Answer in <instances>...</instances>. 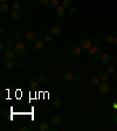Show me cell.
I'll return each instance as SVG.
<instances>
[{
	"label": "cell",
	"instance_id": "6da1fadb",
	"mask_svg": "<svg viewBox=\"0 0 117 131\" xmlns=\"http://www.w3.org/2000/svg\"><path fill=\"white\" fill-rule=\"evenodd\" d=\"M14 50L18 55H25L27 53V47L22 42H17L15 46H14Z\"/></svg>",
	"mask_w": 117,
	"mask_h": 131
},
{
	"label": "cell",
	"instance_id": "7a4b0ae2",
	"mask_svg": "<svg viewBox=\"0 0 117 131\" xmlns=\"http://www.w3.org/2000/svg\"><path fill=\"white\" fill-rule=\"evenodd\" d=\"M109 91H110V84L107 83V81H105V82H101V83L98 84V92H100V94L105 95V94H108Z\"/></svg>",
	"mask_w": 117,
	"mask_h": 131
},
{
	"label": "cell",
	"instance_id": "3957f363",
	"mask_svg": "<svg viewBox=\"0 0 117 131\" xmlns=\"http://www.w3.org/2000/svg\"><path fill=\"white\" fill-rule=\"evenodd\" d=\"M15 55H17L15 50L14 49H11V48H7L6 50L4 52V57L6 60H14Z\"/></svg>",
	"mask_w": 117,
	"mask_h": 131
},
{
	"label": "cell",
	"instance_id": "277c9868",
	"mask_svg": "<svg viewBox=\"0 0 117 131\" xmlns=\"http://www.w3.org/2000/svg\"><path fill=\"white\" fill-rule=\"evenodd\" d=\"M80 46L82 47V49H85V50H89L92 46V41L88 39H82L80 41Z\"/></svg>",
	"mask_w": 117,
	"mask_h": 131
},
{
	"label": "cell",
	"instance_id": "5b68a950",
	"mask_svg": "<svg viewBox=\"0 0 117 131\" xmlns=\"http://www.w3.org/2000/svg\"><path fill=\"white\" fill-rule=\"evenodd\" d=\"M82 52V47L80 46V45H74L72 48V54L73 56H78Z\"/></svg>",
	"mask_w": 117,
	"mask_h": 131
},
{
	"label": "cell",
	"instance_id": "8992f818",
	"mask_svg": "<svg viewBox=\"0 0 117 131\" xmlns=\"http://www.w3.org/2000/svg\"><path fill=\"white\" fill-rule=\"evenodd\" d=\"M26 39L28 40V41H35V40H38V33L36 32H27Z\"/></svg>",
	"mask_w": 117,
	"mask_h": 131
},
{
	"label": "cell",
	"instance_id": "52a82bcc",
	"mask_svg": "<svg viewBox=\"0 0 117 131\" xmlns=\"http://www.w3.org/2000/svg\"><path fill=\"white\" fill-rule=\"evenodd\" d=\"M65 9L66 8L63 6H58L56 7V9H55V14H56V16H58V18H63L65 14H66Z\"/></svg>",
	"mask_w": 117,
	"mask_h": 131
},
{
	"label": "cell",
	"instance_id": "ba28073f",
	"mask_svg": "<svg viewBox=\"0 0 117 131\" xmlns=\"http://www.w3.org/2000/svg\"><path fill=\"white\" fill-rule=\"evenodd\" d=\"M111 59H112V56H111L110 54H108V53H107V54H103V55H102L101 61H102V63H103V65H108V63L111 61Z\"/></svg>",
	"mask_w": 117,
	"mask_h": 131
},
{
	"label": "cell",
	"instance_id": "9c48e42d",
	"mask_svg": "<svg viewBox=\"0 0 117 131\" xmlns=\"http://www.w3.org/2000/svg\"><path fill=\"white\" fill-rule=\"evenodd\" d=\"M98 77L101 80V82H105L107 80L109 79V73L107 72V70H102V72L98 74Z\"/></svg>",
	"mask_w": 117,
	"mask_h": 131
},
{
	"label": "cell",
	"instance_id": "30bf717a",
	"mask_svg": "<svg viewBox=\"0 0 117 131\" xmlns=\"http://www.w3.org/2000/svg\"><path fill=\"white\" fill-rule=\"evenodd\" d=\"M20 18H21L20 11H13L11 13V19L13 20V21H18V20H20Z\"/></svg>",
	"mask_w": 117,
	"mask_h": 131
},
{
	"label": "cell",
	"instance_id": "8fae6325",
	"mask_svg": "<svg viewBox=\"0 0 117 131\" xmlns=\"http://www.w3.org/2000/svg\"><path fill=\"white\" fill-rule=\"evenodd\" d=\"M45 42L46 40L45 39H38L36 40V45H35V47H36V49H43L45 48Z\"/></svg>",
	"mask_w": 117,
	"mask_h": 131
},
{
	"label": "cell",
	"instance_id": "7c38bea8",
	"mask_svg": "<svg viewBox=\"0 0 117 131\" xmlns=\"http://www.w3.org/2000/svg\"><path fill=\"white\" fill-rule=\"evenodd\" d=\"M62 117L61 116H54V117L52 118V123L54 125H61L62 124Z\"/></svg>",
	"mask_w": 117,
	"mask_h": 131
},
{
	"label": "cell",
	"instance_id": "4fadbf2b",
	"mask_svg": "<svg viewBox=\"0 0 117 131\" xmlns=\"http://www.w3.org/2000/svg\"><path fill=\"white\" fill-rule=\"evenodd\" d=\"M14 63H13V60H6L5 62H4V67L6 68V69H12L14 67Z\"/></svg>",
	"mask_w": 117,
	"mask_h": 131
},
{
	"label": "cell",
	"instance_id": "5bb4252c",
	"mask_svg": "<svg viewBox=\"0 0 117 131\" xmlns=\"http://www.w3.org/2000/svg\"><path fill=\"white\" fill-rule=\"evenodd\" d=\"M61 103H62V99L60 96H56V97L54 98V103H53V106L54 108H60L61 106Z\"/></svg>",
	"mask_w": 117,
	"mask_h": 131
},
{
	"label": "cell",
	"instance_id": "9a60e30c",
	"mask_svg": "<svg viewBox=\"0 0 117 131\" xmlns=\"http://www.w3.org/2000/svg\"><path fill=\"white\" fill-rule=\"evenodd\" d=\"M63 77H65L66 81H72V80H74L75 75H74L73 73H70V72H66L65 74H63Z\"/></svg>",
	"mask_w": 117,
	"mask_h": 131
},
{
	"label": "cell",
	"instance_id": "2e32d148",
	"mask_svg": "<svg viewBox=\"0 0 117 131\" xmlns=\"http://www.w3.org/2000/svg\"><path fill=\"white\" fill-rule=\"evenodd\" d=\"M47 80H48V77H47L46 74H40V75H38V81H39V83H46Z\"/></svg>",
	"mask_w": 117,
	"mask_h": 131
},
{
	"label": "cell",
	"instance_id": "e0dca14e",
	"mask_svg": "<svg viewBox=\"0 0 117 131\" xmlns=\"http://www.w3.org/2000/svg\"><path fill=\"white\" fill-rule=\"evenodd\" d=\"M58 4H60V0H50V1H49V7L56 9V7L58 6Z\"/></svg>",
	"mask_w": 117,
	"mask_h": 131
},
{
	"label": "cell",
	"instance_id": "ac0fdd59",
	"mask_svg": "<svg viewBox=\"0 0 117 131\" xmlns=\"http://www.w3.org/2000/svg\"><path fill=\"white\" fill-rule=\"evenodd\" d=\"M50 29H52L53 35H58V34L61 33V27L60 26H54L53 28H50Z\"/></svg>",
	"mask_w": 117,
	"mask_h": 131
},
{
	"label": "cell",
	"instance_id": "d6986e66",
	"mask_svg": "<svg viewBox=\"0 0 117 131\" xmlns=\"http://www.w3.org/2000/svg\"><path fill=\"white\" fill-rule=\"evenodd\" d=\"M98 50H100V48H98L97 46H94V45H92V46H91V48L89 49L90 56H94V55H95V54H96V53H97Z\"/></svg>",
	"mask_w": 117,
	"mask_h": 131
},
{
	"label": "cell",
	"instance_id": "ffe728a7",
	"mask_svg": "<svg viewBox=\"0 0 117 131\" xmlns=\"http://www.w3.org/2000/svg\"><path fill=\"white\" fill-rule=\"evenodd\" d=\"M62 6L65 7V8H72L73 7V1L72 0H63Z\"/></svg>",
	"mask_w": 117,
	"mask_h": 131
},
{
	"label": "cell",
	"instance_id": "44dd1931",
	"mask_svg": "<svg viewBox=\"0 0 117 131\" xmlns=\"http://www.w3.org/2000/svg\"><path fill=\"white\" fill-rule=\"evenodd\" d=\"M13 9H14V11H24V9H25V7L21 6L19 2H13Z\"/></svg>",
	"mask_w": 117,
	"mask_h": 131
},
{
	"label": "cell",
	"instance_id": "7402d4cb",
	"mask_svg": "<svg viewBox=\"0 0 117 131\" xmlns=\"http://www.w3.org/2000/svg\"><path fill=\"white\" fill-rule=\"evenodd\" d=\"M100 83H101V80H100L98 76H95V77H92V79H91V84H92V85H96V87H98Z\"/></svg>",
	"mask_w": 117,
	"mask_h": 131
},
{
	"label": "cell",
	"instance_id": "603a6c76",
	"mask_svg": "<svg viewBox=\"0 0 117 131\" xmlns=\"http://www.w3.org/2000/svg\"><path fill=\"white\" fill-rule=\"evenodd\" d=\"M39 130L40 131H48L49 130V125L47 124V123H42V124H40Z\"/></svg>",
	"mask_w": 117,
	"mask_h": 131
},
{
	"label": "cell",
	"instance_id": "cb8c5ba5",
	"mask_svg": "<svg viewBox=\"0 0 117 131\" xmlns=\"http://www.w3.org/2000/svg\"><path fill=\"white\" fill-rule=\"evenodd\" d=\"M102 55H103V54H102V52H101V50H98V52L96 53L94 56H91V59L94 60V61H97V60H100L101 57H102Z\"/></svg>",
	"mask_w": 117,
	"mask_h": 131
},
{
	"label": "cell",
	"instance_id": "d4e9b609",
	"mask_svg": "<svg viewBox=\"0 0 117 131\" xmlns=\"http://www.w3.org/2000/svg\"><path fill=\"white\" fill-rule=\"evenodd\" d=\"M14 35H15V41L17 42H21V40H22V34H21V32H18L17 31Z\"/></svg>",
	"mask_w": 117,
	"mask_h": 131
},
{
	"label": "cell",
	"instance_id": "484cf974",
	"mask_svg": "<svg viewBox=\"0 0 117 131\" xmlns=\"http://www.w3.org/2000/svg\"><path fill=\"white\" fill-rule=\"evenodd\" d=\"M45 40H46V42H53L54 35L53 34H45Z\"/></svg>",
	"mask_w": 117,
	"mask_h": 131
},
{
	"label": "cell",
	"instance_id": "4316f807",
	"mask_svg": "<svg viewBox=\"0 0 117 131\" xmlns=\"http://www.w3.org/2000/svg\"><path fill=\"white\" fill-rule=\"evenodd\" d=\"M114 41H115V36H114V35H108V36L105 38V42H107L108 45L112 43Z\"/></svg>",
	"mask_w": 117,
	"mask_h": 131
},
{
	"label": "cell",
	"instance_id": "83f0119b",
	"mask_svg": "<svg viewBox=\"0 0 117 131\" xmlns=\"http://www.w3.org/2000/svg\"><path fill=\"white\" fill-rule=\"evenodd\" d=\"M7 11H8V5H7V4H1V6H0V12H1V13H6Z\"/></svg>",
	"mask_w": 117,
	"mask_h": 131
},
{
	"label": "cell",
	"instance_id": "f1b7e54d",
	"mask_svg": "<svg viewBox=\"0 0 117 131\" xmlns=\"http://www.w3.org/2000/svg\"><path fill=\"white\" fill-rule=\"evenodd\" d=\"M38 83H39V81H36V80H32V81H31V83H29V87H31V89H36V87H38Z\"/></svg>",
	"mask_w": 117,
	"mask_h": 131
},
{
	"label": "cell",
	"instance_id": "f546056e",
	"mask_svg": "<svg viewBox=\"0 0 117 131\" xmlns=\"http://www.w3.org/2000/svg\"><path fill=\"white\" fill-rule=\"evenodd\" d=\"M6 46L7 47H14V46H15V40H14V39H9L6 42Z\"/></svg>",
	"mask_w": 117,
	"mask_h": 131
},
{
	"label": "cell",
	"instance_id": "4dcf8cb0",
	"mask_svg": "<svg viewBox=\"0 0 117 131\" xmlns=\"http://www.w3.org/2000/svg\"><path fill=\"white\" fill-rule=\"evenodd\" d=\"M91 41H92V45H94V46H97L98 47L100 45H101V40L98 39V38H94Z\"/></svg>",
	"mask_w": 117,
	"mask_h": 131
},
{
	"label": "cell",
	"instance_id": "1f68e13d",
	"mask_svg": "<svg viewBox=\"0 0 117 131\" xmlns=\"http://www.w3.org/2000/svg\"><path fill=\"white\" fill-rule=\"evenodd\" d=\"M107 72L109 73V74L115 73V67H114V66H108V67H107Z\"/></svg>",
	"mask_w": 117,
	"mask_h": 131
},
{
	"label": "cell",
	"instance_id": "d6a6232c",
	"mask_svg": "<svg viewBox=\"0 0 117 131\" xmlns=\"http://www.w3.org/2000/svg\"><path fill=\"white\" fill-rule=\"evenodd\" d=\"M39 4L42 6H47V5H49V0H39Z\"/></svg>",
	"mask_w": 117,
	"mask_h": 131
},
{
	"label": "cell",
	"instance_id": "836d02e7",
	"mask_svg": "<svg viewBox=\"0 0 117 131\" xmlns=\"http://www.w3.org/2000/svg\"><path fill=\"white\" fill-rule=\"evenodd\" d=\"M6 43H4V42H1V43H0V52H5V50H6Z\"/></svg>",
	"mask_w": 117,
	"mask_h": 131
},
{
	"label": "cell",
	"instance_id": "e575fe53",
	"mask_svg": "<svg viewBox=\"0 0 117 131\" xmlns=\"http://www.w3.org/2000/svg\"><path fill=\"white\" fill-rule=\"evenodd\" d=\"M18 68H19V69H24V68H25V62H24V61H20L19 63H18Z\"/></svg>",
	"mask_w": 117,
	"mask_h": 131
},
{
	"label": "cell",
	"instance_id": "d590c367",
	"mask_svg": "<svg viewBox=\"0 0 117 131\" xmlns=\"http://www.w3.org/2000/svg\"><path fill=\"white\" fill-rule=\"evenodd\" d=\"M82 75H75V77H74V80L75 81H77V82H80V81H82Z\"/></svg>",
	"mask_w": 117,
	"mask_h": 131
},
{
	"label": "cell",
	"instance_id": "8d00e7d4",
	"mask_svg": "<svg viewBox=\"0 0 117 131\" xmlns=\"http://www.w3.org/2000/svg\"><path fill=\"white\" fill-rule=\"evenodd\" d=\"M111 118H112L114 123H116V124H117V114H116V112H114V114H112V116H111Z\"/></svg>",
	"mask_w": 117,
	"mask_h": 131
},
{
	"label": "cell",
	"instance_id": "74e56055",
	"mask_svg": "<svg viewBox=\"0 0 117 131\" xmlns=\"http://www.w3.org/2000/svg\"><path fill=\"white\" fill-rule=\"evenodd\" d=\"M21 131H33V129L31 126H24V128H21Z\"/></svg>",
	"mask_w": 117,
	"mask_h": 131
},
{
	"label": "cell",
	"instance_id": "f35d334b",
	"mask_svg": "<svg viewBox=\"0 0 117 131\" xmlns=\"http://www.w3.org/2000/svg\"><path fill=\"white\" fill-rule=\"evenodd\" d=\"M76 12V8L75 7H72V8H69V13L73 14V13H75Z\"/></svg>",
	"mask_w": 117,
	"mask_h": 131
},
{
	"label": "cell",
	"instance_id": "ab89813d",
	"mask_svg": "<svg viewBox=\"0 0 117 131\" xmlns=\"http://www.w3.org/2000/svg\"><path fill=\"white\" fill-rule=\"evenodd\" d=\"M45 34H52V29H49V28H46V29H45Z\"/></svg>",
	"mask_w": 117,
	"mask_h": 131
},
{
	"label": "cell",
	"instance_id": "60d3db41",
	"mask_svg": "<svg viewBox=\"0 0 117 131\" xmlns=\"http://www.w3.org/2000/svg\"><path fill=\"white\" fill-rule=\"evenodd\" d=\"M0 33H1V34H4V33H5V29H4V27H0Z\"/></svg>",
	"mask_w": 117,
	"mask_h": 131
},
{
	"label": "cell",
	"instance_id": "b9f144b4",
	"mask_svg": "<svg viewBox=\"0 0 117 131\" xmlns=\"http://www.w3.org/2000/svg\"><path fill=\"white\" fill-rule=\"evenodd\" d=\"M112 35H114L115 38H117V31H114V33H112Z\"/></svg>",
	"mask_w": 117,
	"mask_h": 131
},
{
	"label": "cell",
	"instance_id": "7bdbcfd3",
	"mask_svg": "<svg viewBox=\"0 0 117 131\" xmlns=\"http://www.w3.org/2000/svg\"><path fill=\"white\" fill-rule=\"evenodd\" d=\"M35 79H38V76H36V75H33V76H32V80H35Z\"/></svg>",
	"mask_w": 117,
	"mask_h": 131
},
{
	"label": "cell",
	"instance_id": "ee69618b",
	"mask_svg": "<svg viewBox=\"0 0 117 131\" xmlns=\"http://www.w3.org/2000/svg\"><path fill=\"white\" fill-rule=\"evenodd\" d=\"M1 98H4V90H1V96H0Z\"/></svg>",
	"mask_w": 117,
	"mask_h": 131
},
{
	"label": "cell",
	"instance_id": "f6af8a7d",
	"mask_svg": "<svg viewBox=\"0 0 117 131\" xmlns=\"http://www.w3.org/2000/svg\"><path fill=\"white\" fill-rule=\"evenodd\" d=\"M0 2L1 4H6V0H0Z\"/></svg>",
	"mask_w": 117,
	"mask_h": 131
},
{
	"label": "cell",
	"instance_id": "bcb514c9",
	"mask_svg": "<svg viewBox=\"0 0 117 131\" xmlns=\"http://www.w3.org/2000/svg\"><path fill=\"white\" fill-rule=\"evenodd\" d=\"M114 43L116 45V47H117V38H115V41H114Z\"/></svg>",
	"mask_w": 117,
	"mask_h": 131
},
{
	"label": "cell",
	"instance_id": "7dc6e473",
	"mask_svg": "<svg viewBox=\"0 0 117 131\" xmlns=\"http://www.w3.org/2000/svg\"><path fill=\"white\" fill-rule=\"evenodd\" d=\"M114 108H115V109H117V103H116V102L114 103Z\"/></svg>",
	"mask_w": 117,
	"mask_h": 131
},
{
	"label": "cell",
	"instance_id": "c3c4849f",
	"mask_svg": "<svg viewBox=\"0 0 117 131\" xmlns=\"http://www.w3.org/2000/svg\"><path fill=\"white\" fill-rule=\"evenodd\" d=\"M116 114H117V111H116Z\"/></svg>",
	"mask_w": 117,
	"mask_h": 131
}]
</instances>
